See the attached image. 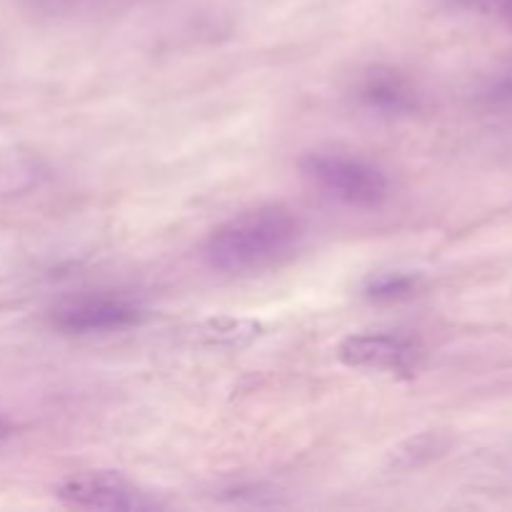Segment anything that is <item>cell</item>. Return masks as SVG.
<instances>
[{"mask_svg":"<svg viewBox=\"0 0 512 512\" xmlns=\"http://www.w3.org/2000/svg\"><path fill=\"white\" fill-rule=\"evenodd\" d=\"M303 220L285 205L245 210L210 233L205 260L220 273H253L278 263L298 245Z\"/></svg>","mask_w":512,"mask_h":512,"instance_id":"cell-1","label":"cell"},{"mask_svg":"<svg viewBox=\"0 0 512 512\" xmlns=\"http://www.w3.org/2000/svg\"><path fill=\"white\" fill-rule=\"evenodd\" d=\"M305 178L328 198L350 208H380L390 195V180L370 160L338 150H313L300 160Z\"/></svg>","mask_w":512,"mask_h":512,"instance_id":"cell-2","label":"cell"},{"mask_svg":"<svg viewBox=\"0 0 512 512\" xmlns=\"http://www.w3.org/2000/svg\"><path fill=\"white\" fill-rule=\"evenodd\" d=\"M58 500L70 508L110 510V512H148L160 510V503L150 490L130 483L128 478L108 470H88L65 478L55 490Z\"/></svg>","mask_w":512,"mask_h":512,"instance_id":"cell-3","label":"cell"},{"mask_svg":"<svg viewBox=\"0 0 512 512\" xmlns=\"http://www.w3.org/2000/svg\"><path fill=\"white\" fill-rule=\"evenodd\" d=\"M145 320V310L135 300L125 295H78L68 298L53 310L50 323L60 333L68 335H95V333H118Z\"/></svg>","mask_w":512,"mask_h":512,"instance_id":"cell-4","label":"cell"},{"mask_svg":"<svg viewBox=\"0 0 512 512\" xmlns=\"http://www.w3.org/2000/svg\"><path fill=\"white\" fill-rule=\"evenodd\" d=\"M338 358L350 368L383 370V373H415L423 360L418 340L398 333H360L340 343Z\"/></svg>","mask_w":512,"mask_h":512,"instance_id":"cell-5","label":"cell"},{"mask_svg":"<svg viewBox=\"0 0 512 512\" xmlns=\"http://www.w3.org/2000/svg\"><path fill=\"white\" fill-rule=\"evenodd\" d=\"M355 98L378 115H408L418 110V93L403 73L393 68H370L355 85Z\"/></svg>","mask_w":512,"mask_h":512,"instance_id":"cell-6","label":"cell"},{"mask_svg":"<svg viewBox=\"0 0 512 512\" xmlns=\"http://www.w3.org/2000/svg\"><path fill=\"white\" fill-rule=\"evenodd\" d=\"M260 333H263V325L255 323V320L210 318L195 325L190 338L195 343L215 345V348H240V345H248L255 338H260Z\"/></svg>","mask_w":512,"mask_h":512,"instance_id":"cell-7","label":"cell"},{"mask_svg":"<svg viewBox=\"0 0 512 512\" xmlns=\"http://www.w3.org/2000/svg\"><path fill=\"white\" fill-rule=\"evenodd\" d=\"M420 288V278L413 273H380L373 275L365 285V295L370 300H403Z\"/></svg>","mask_w":512,"mask_h":512,"instance_id":"cell-8","label":"cell"},{"mask_svg":"<svg viewBox=\"0 0 512 512\" xmlns=\"http://www.w3.org/2000/svg\"><path fill=\"white\" fill-rule=\"evenodd\" d=\"M483 100L490 108L512 110V68L490 80L488 88L483 90Z\"/></svg>","mask_w":512,"mask_h":512,"instance_id":"cell-9","label":"cell"},{"mask_svg":"<svg viewBox=\"0 0 512 512\" xmlns=\"http://www.w3.org/2000/svg\"><path fill=\"white\" fill-rule=\"evenodd\" d=\"M465 5H473V8L485 10L490 15H498L505 25L512 28V0H463Z\"/></svg>","mask_w":512,"mask_h":512,"instance_id":"cell-10","label":"cell"},{"mask_svg":"<svg viewBox=\"0 0 512 512\" xmlns=\"http://www.w3.org/2000/svg\"><path fill=\"white\" fill-rule=\"evenodd\" d=\"M8 435H10V425L5 423L3 418H0V440H5V438H8Z\"/></svg>","mask_w":512,"mask_h":512,"instance_id":"cell-11","label":"cell"}]
</instances>
